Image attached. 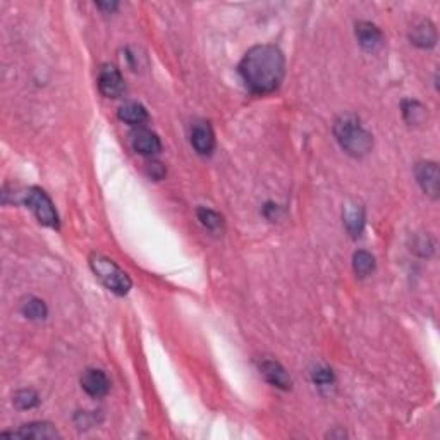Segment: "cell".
Returning a JSON list of instances; mask_svg holds the SVG:
<instances>
[{
	"instance_id": "6da1fadb",
	"label": "cell",
	"mask_w": 440,
	"mask_h": 440,
	"mask_svg": "<svg viewBox=\"0 0 440 440\" xmlns=\"http://www.w3.org/2000/svg\"><path fill=\"white\" fill-rule=\"evenodd\" d=\"M244 85L256 95H267L277 90L284 79L286 60L274 45H256L250 48L239 64Z\"/></svg>"
},
{
	"instance_id": "30bf717a",
	"label": "cell",
	"mask_w": 440,
	"mask_h": 440,
	"mask_svg": "<svg viewBox=\"0 0 440 440\" xmlns=\"http://www.w3.org/2000/svg\"><path fill=\"white\" fill-rule=\"evenodd\" d=\"M81 387L85 389V392L91 397H103L107 396L110 389V382L107 378V375L102 370L90 368L83 373L81 377Z\"/></svg>"
},
{
	"instance_id": "277c9868",
	"label": "cell",
	"mask_w": 440,
	"mask_h": 440,
	"mask_svg": "<svg viewBox=\"0 0 440 440\" xmlns=\"http://www.w3.org/2000/svg\"><path fill=\"white\" fill-rule=\"evenodd\" d=\"M25 204L28 205V208H32V212L40 220V224L53 229L59 227V215H57L55 206H53L52 200L47 196V193L44 189L32 187V189L26 191Z\"/></svg>"
},
{
	"instance_id": "44dd1931",
	"label": "cell",
	"mask_w": 440,
	"mask_h": 440,
	"mask_svg": "<svg viewBox=\"0 0 440 440\" xmlns=\"http://www.w3.org/2000/svg\"><path fill=\"white\" fill-rule=\"evenodd\" d=\"M313 380L319 385H331L334 382V375H332V370L328 368H316L313 372Z\"/></svg>"
},
{
	"instance_id": "9c48e42d",
	"label": "cell",
	"mask_w": 440,
	"mask_h": 440,
	"mask_svg": "<svg viewBox=\"0 0 440 440\" xmlns=\"http://www.w3.org/2000/svg\"><path fill=\"white\" fill-rule=\"evenodd\" d=\"M191 145L200 155H210L213 152L215 136H213V131L208 122H194L193 128H191Z\"/></svg>"
},
{
	"instance_id": "ffe728a7",
	"label": "cell",
	"mask_w": 440,
	"mask_h": 440,
	"mask_svg": "<svg viewBox=\"0 0 440 440\" xmlns=\"http://www.w3.org/2000/svg\"><path fill=\"white\" fill-rule=\"evenodd\" d=\"M403 112L409 124H418V122H422L425 117L423 105L418 102H404Z\"/></svg>"
},
{
	"instance_id": "52a82bcc",
	"label": "cell",
	"mask_w": 440,
	"mask_h": 440,
	"mask_svg": "<svg viewBox=\"0 0 440 440\" xmlns=\"http://www.w3.org/2000/svg\"><path fill=\"white\" fill-rule=\"evenodd\" d=\"M131 145L133 148H135V152L141 153V155L145 156L156 155V153L162 150L160 138L147 128H136L135 131H133Z\"/></svg>"
},
{
	"instance_id": "4fadbf2b",
	"label": "cell",
	"mask_w": 440,
	"mask_h": 440,
	"mask_svg": "<svg viewBox=\"0 0 440 440\" xmlns=\"http://www.w3.org/2000/svg\"><path fill=\"white\" fill-rule=\"evenodd\" d=\"M344 224H346L347 232L353 237H358L365 227V210L361 205H347L344 212Z\"/></svg>"
},
{
	"instance_id": "8992f818",
	"label": "cell",
	"mask_w": 440,
	"mask_h": 440,
	"mask_svg": "<svg viewBox=\"0 0 440 440\" xmlns=\"http://www.w3.org/2000/svg\"><path fill=\"white\" fill-rule=\"evenodd\" d=\"M4 437H16V439H34V440H52L60 439L59 430L52 423L47 422H34L29 425H22L18 432L13 434H2Z\"/></svg>"
},
{
	"instance_id": "7c38bea8",
	"label": "cell",
	"mask_w": 440,
	"mask_h": 440,
	"mask_svg": "<svg viewBox=\"0 0 440 440\" xmlns=\"http://www.w3.org/2000/svg\"><path fill=\"white\" fill-rule=\"evenodd\" d=\"M260 370H262V375L265 377V380L274 385V387L284 389V390L291 389V377L281 363L267 359V361H263L262 365H260Z\"/></svg>"
},
{
	"instance_id": "3957f363",
	"label": "cell",
	"mask_w": 440,
	"mask_h": 440,
	"mask_svg": "<svg viewBox=\"0 0 440 440\" xmlns=\"http://www.w3.org/2000/svg\"><path fill=\"white\" fill-rule=\"evenodd\" d=\"M90 267L93 274L102 281V284L112 293L124 296L131 289V279L121 267L116 265L110 258L103 255H91Z\"/></svg>"
},
{
	"instance_id": "8fae6325",
	"label": "cell",
	"mask_w": 440,
	"mask_h": 440,
	"mask_svg": "<svg viewBox=\"0 0 440 440\" xmlns=\"http://www.w3.org/2000/svg\"><path fill=\"white\" fill-rule=\"evenodd\" d=\"M356 36H358L359 45L365 48L366 52H375L382 47L384 44V36L382 32L372 22H358L356 25Z\"/></svg>"
},
{
	"instance_id": "d6986e66",
	"label": "cell",
	"mask_w": 440,
	"mask_h": 440,
	"mask_svg": "<svg viewBox=\"0 0 440 440\" xmlns=\"http://www.w3.org/2000/svg\"><path fill=\"white\" fill-rule=\"evenodd\" d=\"M198 219L208 231H219L222 229V224H224L219 213L208 208H198Z\"/></svg>"
},
{
	"instance_id": "2e32d148",
	"label": "cell",
	"mask_w": 440,
	"mask_h": 440,
	"mask_svg": "<svg viewBox=\"0 0 440 440\" xmlns=\"http://www.w3.org/2000/svg\"><path fill=\"white\" fill-rule=\"evenodd\" d=\"M353 267L356 275L359 277H366L370 275L375 269V258L368 251H356L353 256Z\"/></svg>"
},
{
	"instance_id": "ac0fdd59",
	"label": "cell",
	"mask_w": 440,
	"mask_h": 440,
	"mask_svg": "<svg viewBox=\"0 0 440 440\" xmlns=\"http://www.w3.org/2000/svg\"><path fill=\"white\" fill-rule=\"evenodd\" d=\"M13 403L16 404L19 409H33L40 404V396L32 389H22L16 392Z\"/></svg>"
},
{
	"instance_id": "7402d4cb",
	"label": "cell",
	"mask_w": 440,
	"mask_h": 440,
	"mask_svg": "<svg viewBox=\"0 0 440 440\" xmlns=\"http://www.w3.org/2000/svg\"><path fill=\"white\" fill-rule=\"evenodd\" d=\"M148 174H150L152 178L160 179V178H164V174H166V169L162 167V164L152 162L150 166H148Z\"/></svg>"
},
{
	"instance_id": "ba28073f",
	"label": "cell",
	"mask_w": 440,
	"mask_h": 440,
	"mask_svg": "<svg viewBox=\"0 0 440 440\" xmlns=\"http://www.w3.org/2000/svg\"><path fill=\"white\" fill-rule=\"evenodd\" d=\"M416 181L430 198H439V167L435 162H422L416 166Z\"/></svg>"
},
{
	"instance_id": "5bb4252c",
	"label": "cell",
	"mask_w": 440,
	"mask_h": 440,
	"mask_svg": "<svg viewBox=\"0 0 440 440\" xmlns=\"http://www.w3.org/2000/svg\"><path fill=\"white\" fill-rule=\"evenodd\" d=\"M411 41L416 47L422 48H430L434 47L435 41H437V32H435V26L430 21H422L418 26H415L411 32Z\"/></svg>"
},
{
	"instance_id": "e0dca14e",
	"label": "cell",
	"mask_w": 440,
	"mask_h": 440,
	"mask_svg": "<svg viewBox=\"0 0 440 440\" xmlns=\"http://www.w3.org/2000/svg\"><path fill=\"white\" fill-rule=\"evenodd\" d=\"M25 316H28L29 320H44L47 316V306L38 298H28L21 306Z\"/></svg>"
},
{
	"instance_id": "7a4b0ae2",
	"label": "cell",
	"mask_w": 440,
	"mask_h": 440,
	"mask_svg": "<svg viewBox=\"0 0 440 440\" xmlns=\"http://www.w3.org/2000/svg\"><path fill=\"white\" fill-rule=\"evenodd\" d=\"M334 135L340 148L353 156H365L373 147L372 135L354 116L339 117L334 124Z\"/></svg>"
},
{
	"instance_id": "9a60e30c",
	"label": "cell",
	"mask_w": 440,
	"mask_h": 440,
	"mask_svg": "<svg viewBox=\"0 0 440 440\" xmlns=\"http://www.w3.org/2000/svg\"><path fill=\"white\" fill-rule=\"evenodd\" d=\"M119 119H121L122 122H126V124L141 126L148 119V114L141 103L129 102L124 103V105L119 109Z\"/></svg>"
},
{
	"instance_id": "5b68a950",
	"label": "cell",
	"mask_w": 440,
	"mask_h": 440,
	"mask_svg": "<svg viewBox=\"0 0 440 440\" xmlns=\"http://www.w3.org/2000/svg\"><path fill=\"white\" fill-rule=\"evenodd\" d=\"M98 90L107 98H119L124 93V78L116 66H110V64L102 66L98 72Z\"/></svg>"
}]
</instances>
